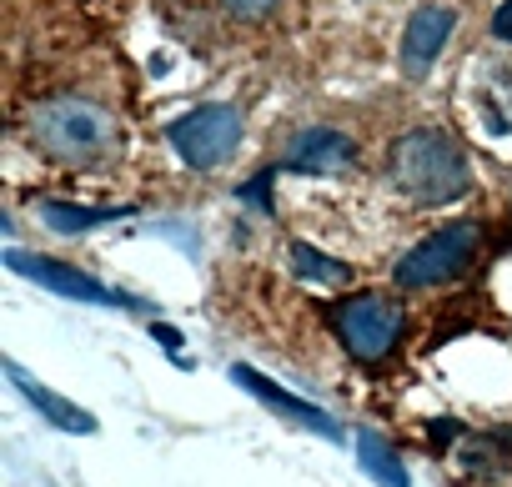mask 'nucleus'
Instances as JSON below:
<instances>
[{
  "instance_id": "nucleus-1",
  "label": "nucleus",
  "mask_w": 512,
  "mask_h": 487,
  "mask_svg": "<svg viewBox=\"0 0 512 487\" xmlns=\"http://www.w3.org/2000/svg\"><path fill=\"white\" fill-rule=\"evenodd\" d=\"M387 171H392V186L412 206H447L472 191L467 151L457 146V136H447L437 126H417V131L397 136L387 151Z\"/></svg>"
},
{
  "instance_id": "nucleus-2",
  "label": "nucleus",
  "mask_w": 512,
  "mask_h": 487,
  "mask_svg": "<svg viewBox=\"0 0 512 487\" xmlns=\"http://www.w3.org/2000/svg\"><path fill=\"white\" fill-rule=\"evenodd\" d=\"M41 156L61 166H101L121 151V121L86 96H51L26 121Z\"/></svg>"
},
{
  "instance_id": "nucleus-3",
  "label": "nucleus",
  "mask_w": 512,
  "mask_h": 487,
  "mask_svg": "<svg viewBox=\"0 0 512 487\" xmlns=\"http://www.w3.org/2000/svg\"><path fill=\"white\" fill-rule=\"evenodd\" d=\"M477 247H482V226H477V221H452V226H442V231H432V236L417 241V247L392 267V282L407 287V292L457 282V277L472 267Z\"/></svg>"
},
{
  "instance_id": "nucleus-4",
  "label": "nucleus",
  "mask_w": 512,
  "mask_h": 487,
  "mask_svg": "<svg viewBox=\"0 0 512 487\" xmlns=\"http://www.w3.org/2000/svg\"><path fill=\"white\" fill-rule=\"evenodd\" d=\"M402 322H407V312H402L392 297H382V292L347 297V302L332 312V327H337L342 347H347L357 362H387V357L397 352Z\"/></svg>"
},
{
  "instance_id": "nucleus-5",
  "label": "nucleus",
  "mask_w": 512,
  "mask_h": 487,
  "mask_svg": "<svg viewBox=\"0 0 512 487\" xmlns=\"http://www.w3.org/2000/svg\"><path fill=\"white\" fill-rule=\"evenodd\" d=\"M171 146L181 151L186 166L196 171H216L221 161H231V151L241 146V111L236 106H196L181 121H171Z\"/></svg>"
},
{
  "instance_id": "nucleus-6",
  "label": "nucleus",
  "mask_w": 512,
  "mask_h": 487,
  "mask_svg": "<svg viewBox=\"0 0 512 487\" xmlns=\"http://www.w3.org/2000/svg\"><path fill=\"white\" fill-rule=\"evenodd\" d=\"M452 26H457V11L452 6H422L407 21V31H402V76L407 81H422L432 71V61L442 56Z\"/></svg>"
},
{
  "instance_id": "nucleus-7",
  "label": "nucleus",
  "mask_w": 512,
  "mask_h": 487,
  "mask_svg": "<svg viewBox=\"0 0 512 487\" xmlns=\"http://www.w3.org/2000/svg\"><path fill=\"white\" fill-rule=\"evenodd\" d=\"M6 267L21 272V277H31V282H41L46 292H61V297H76V302H96V307H111L116 302V292H106L96 277H86V272H76L66 262H51V257H31L21 247L6 252Z\"/></svg>"
},
{
  "instance_id": "nucleus-8",
  "label": "nucleus",
  "mask_w": 512,
  "mask_h": 487,
  "mask_svg": "<svg viewBox=\"0 0 512 487\" xmlns=\"http://www.w3.org/2000/svg\"><path fill=\"white\" fill-rule=\"evenodd\" d=\"M357 161V146L342 136V131H302L287 156H282V171H302V176H337Z\"/></svg>"
},
{
  "instance_id": "nucleus-9",
  "label": "nucleus",
  "mask_w": 512,
  "mask_h": 487,
  "mask_svg": "<svg viewBox=\"0 0 512 487\" xmlns=\"http://www.w3.org/2000/svg\"><path fill=\"white\" fill-rule=\"evenodd\" d=\"M231 382H236V387H246V392H256L272 412H282V417H292V422H302V427H312V432H322V437H342V427H337L322 407H312V402H302L297 392H287V387L267 382L262 372H251V367H231Z\"/></svg>"
},
{
  "instance_id": "nucleus-10",
  "label": "nucleus",
  "mask_w": 512,
  "mask_h": 487,
  "mask_svg": "<svg viewBox=\"0 0 512 487\" xmlns=\"http://www.w3.org/2000/svg\"><path fill=\"white\" fill-rule=\"evenodd\" d=\"M6 377H11V382L31 397V407H36L46 422H56L61 432H96V417H91V412H81V407H76V402H66L61 392H51V387L31 382V377H26L16 362H6Z\"/></svg>"
},
{
  "instance_id": "nucleus-11",
  "label": "nucleus",
  "mask_w": 512,
  "mask_h": 487,
  "mask_svg": "<svg viewBox=\"0 0 512 487\" xmlns=\"http://www.w3.org/2000/svg\"><path fill=\"white\" fill-rule=\"evenodd\" d=\"M292 272H297V282H312V287H347L352 282V267L317 252L312 241H292Z\"/></svg>"
},
{
  "instance_id": "nucleus-12",
  "label": "nucleus",
  "mask_w": 512,
  "mask_h": 487,
  "mask_svg": "<svg viewBox=\"0 0 512 487\" xmlns=\"http://www.w3.org/2000/svg\"><path fill=\"white\" fill-rule=\"evenodd\" d=\"M357 457H362V467H367L382 487H412V482H407V467L397 462V452H392V442H387V437L362 432V437H357Z\"/></svg>"
},
{
  "instance_id": "nucleus-13",
  "label": "nucleus",
  "mask_w": 512,
  "mask_h": 487,
  "mask_svg": "<svg viewBox=\"0 0 512 487\" xmlns=\"http://www.w3.org/2000/svg\"><path fill=\"white\" fill-rule=\"evenodd\" d=\"M41 216H46L56 231H91V226H106V221L126 216V206L91 211V206H71V201H41Z\"/></svg>"
},
{
  "instance_id": "nucleus-14",
  "label": "nucleus",
  "mask_w": 512,
  "mask_h": 487,
  "mask_svg": "<svg viewBox=\"0 0 512 487\" xmlns=\"http://www.w3.org/2000/svg\"><path fill=\"white\" fill-rule=\"evenodd\" d=\"M507 452H512V437H507V432H497V437H472V442L462 447V467L492 477V472H502V457H507Z\"/></svg>"
},
{
  "instance_id": "nucleus-15",
  "label": "nucleus",
  "mask_w": 512,
  "mask_h": 487,
  "mask_svg": "<svg viewBox=\"0 0 512 487\" xmlns=\"http://www.w3.org/2000/svg\"><path fill=\"white\" fill-rule=\"evenodd\" d=\"M277 171H282V166L262 171L256 181H246V186H241V201H251L256 211H272V181H277Z\"/></svg>"
},
{
  "instance_id": "nucleus-16",
  "label": "nucleus",
  "mask_w": 512,
  "mask_h": 487,
  "mask_svg": "<svg viewBox=\"0 0 512 487\" xmlns=\"http://www.w3.org/2000/svg\"><path fill=\"white\" fill-rule=\"evenodd\" d=\"M221 6H226L236 21H262V16H272L277 0H221Z\"/></svg>"
},
{
  "instance_id": "nucleus-17",
  "label": "nucleus",
  "mask_w": 512,
  "mask_h": 487,
  "mask_svg": "<svg viewBox=\"0 0 512 487\" xmlns=\"http://www.w3.org/2000/svg\"><path fill=\"white\" fill-rule=\"evenodd\" d=\"M492 36L497 41H512V0H502L497 16H492Z\"/></svg>"
}]
</instances>
